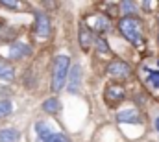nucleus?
Returning a JSON list of instances; mask_svg holds the SVG:
<instances>
[{
  "label": "nucleus",
  "instance_id": "7",
  "mask_svg": "<svg viewBox=\"0 0 159 142\" xmlns=\"http://www.w3.org/2000/svg\"><path fill=\"white\" fill-rule=\"evenodd\" d=\"M80 83H81V67L78 63L70 67V72H69V79H67V91L70 94H76L80 91Z\"/></svg>",
  "mask_w": 159,
  "mask_h": 142
},
{
  "label": "nucleus",
  "instance_id": "18",
  "mask_svg": "<svg viewBox=\"0 0 159 142\" xmlns=\"http://www.w3.org/2000/svg\"><path fill=\"white\" fill-rule=\"evenodd\" d=\"M148 83H150L152 87L159 89V70H152L148 74Z\"/></svg>",
  "mask_w": 159,
  "mask_h": 142
},
{
  "label": "nucleus",
  "instance_id": "22",
  "mask_svg": "<svg viewBox=\"0 0 159 142\" xmlns=\"http://www.w3.org/2000/svg\"><path fill=\"white\" fill-rule=\"evenodd\" d=\"M156 129H157V131H159V116H157V118H156Z\"/></svg>",
  "mask_w": 159,
  "mask_h": 142
},
{
  "label": "nucleus",
  "instance_id": "23",
  "mask_svg": "<svg viewBox=\"0 0 159 142\" xmlns=\"http://www.w3.org/2000/svg\"><path fill=\"white\" fill-rule=\"evenodd\" d=\"M157 41H159V35H157Z\"/></svg>",
  "mask_w": 159,
  "mask_h": 142
},
{
  "label": "nucleus",
  "instance_id": "15",
  "mask_svg": "<svg viewBox=\"0 0 159 142\" xmlns=\"http://www.w3.org/2000/svg\"><path fill=\"white\" fill-rule=\"evenodd\" d=\"M119 9L122 15H126V17H129L131 13H135L137 11V4L135 2H129V0H124V2H120L119 4Z\"/></svg>",
  "mask_w": 159,
  "mask_h": 142
},
{
  "label": "nucleus",
  "instance_id": "17",
  "mask_svg": "<svg viewBox=\"0 0 159 142\" xmlns=\"http://www.w3.org/2000/svg\"><path fill=\"white\" fill-rule=\"evenodd\" d=\"M11 109H13V105H11L9 100H0V118L7 116L11 113Z\"/></svg>",
  "mask_w": 159,
  "mask_h": 142
},
{
  "label": "nucleus",
  "instance_id": "3",
  "mask_svg": "<svg viewBox=\"0 0 159 142\" xmlns=\"http://www.w3.org/2000/svg\"><path fill=\"white\" fill-rule=\"evenodd\" d=\"M85 22L89 24V30H93L96 33H106L111 30V20L107 15H91L85 19Z\"/></svg>",
  "mask_w": 159,
  "mask_h": 142
},
{
  "label": "nucleus",
  "instance_id": "2",
  "mask_svg": "<svg viewBox=\"0 0 159 142\" xmlns=\"http://www.w3.org/2000/svg\"><path fill=\"white\" fill-rule=\"evenodd\" d=\"M119 30H120V33L124 35V39H128L135 46H141L144 42L143 41V24L135 17H124V19H120Z\"/></svg>",
  "mask_w": 159,
  "mask_h": 142
},
{
  "label": "nucleus",
  "instance_id": "21",
  "mask_svg": "<svg viewBox=\"0 0 159 142\" xmlns=\"http://www.w3.org/2000/svg\"><path fill=\"white\" fill-rule=\"evenodd\" d=\"M143 7L144 9H152L154 7V2H143Z\"/></svg>",
  "mask_w": 159,
  "mask_h": 142
},
{
  "label": "nucleus",
  "instance_id": "16",
  "mask_svg": "<svg viewBox=\"0 0 159 142\" xmlns=\"http://www.w3.org/2000/svg\"><path fill=\"white\" fill-rule=\"evenodd\" d=\"M94 48H96L100 54H109V44H107V41H106L104 37H96V41H94Z\"/></svg>",
  "mask_w": 159,
  "mask_h": 142
},
{
  "label": "nucleus",
  "instance_id": "9",
  "mask_svg": "<svg viewBox=\"0 0 159 142\" xmlns=\"http://www.w3.org/2000/svg\"><path fill=\"white\" fill-rule=\"evenodd\" d=\"M117 120L120 124H141V114L135 109H124L117 114Z\"/></svg>",
  "mask_w": 159,
  "mask_h": 142
},
{
  "label": "nucleus",
  "instance_id": "12",
  "mask_svg": "<svg viewBox=\"0 0 159 142\" xmlns=\"http://www.w3.org/2000/svg\"><path fill=\"white\" fill-rule=\"evenodd\" d=\"M0 79H2V81H13V79H15V70H13V67H11L7 61H4V59H0Z\"/></svg>",
  "mask_w": 159,
  "mask_h": 142
},
{
  "label": "nucleus",
  "instance_id": "1",
  "mask_svg": "<svg viewBox=\"0 0 159 142\" xmlns=\"http://www.w3.org/2000/svg\"><path fill=\"white\" fill-rule=\"evenodd\" d=\"M70 72V57L69 55H57L52 65V89L59 92L65 87V81L69 79Z\"/></svg>",
  "mask_w": 159,
  "mask_h": 142
},
{
  "label": "nucleus",
  "instance_id": "19",
  "mask_svg": "<svg viewBox=\"0 0 159 142\" xmlns=\"http://www.w3.org/2000/svg\"><path fill=\"white\" fill-rule=\"evenodd\" d=\"M44 142H70V139H69V137H65L63 133H54L48 140H44Z\"/></svg>",
  "mask_w": 159,
  "mask_h": 142
},
{
  "label": "nucleus",
  "instance_id": "14",
  "mask_svg": "<svg viewBox=\"0 0 159 142\" xmlns=\"http://www.w3.org/2000/svg\"><path fill=\"white\" fill-rule=\"evenodd\" d=\"M35 131H37V135H39V139L43 142L44 140H48L54 133L50 131V127H48V124H44V122H37L35 124Z\"/></svg>",
  "mask_w": 159,
  "mask_h": 142
},
{
  "label": "nucleus",
  "instance_id": "10",
  "mask_svg": "<svg viewBox=\"0 0 159 142\" xmlns=\"http://www.w3.org/2000/svg\"><path fill=\"white\" fill-rule=\"evenodd\" d=\"M78 39H80V44H81V48H83V50H87V48L96 41L94 32H93V30H89V26H81V28H80Z\"/></svg>",
  "mask_w": 159,
  "mask_h": 142
},
{
  "label": "nucleus",
  "instance_id": "8",
  "mask_svg": "<svg viewBox=\"0 0 159 142\" xmlns=\"http://www.w3.org/2000/svg\"><path fill=\"white\" fill-rule=\"evenodd\" d=\"M30 54H32V48H30L26 42L15 41V42H11V46H9V57H11V59H22V57H28Z\"/></svg>",
  "mask_w": 159,
  "mask_h": 142
},
{
  "label": "nucleus",
  "instance_id": "11",
  "mask_svg": "<svg viewBox=\"0 0 159 142\" xmlns=\"http://www.w3.org/2000/svg\"><path fill=\"white\" fill-rule=\"evenodd\" d=\"M20 131L15 127H2L0 129V142H19Z\"/></svg>",
  "mask_w": 159,
  "mask_h": 142
},
{
  "label": "nucleus",
  "instance_id": "5",
  "mask_svg": "<svg viewBox=\"0 0 159 142\" xmlns=\"http://www.w3.org/2000/svg\"><path fill=\"white\" fill-rule=\"evenodd\" d=\"M107 76L115 79H128L131 78V67L126 61H113L107 65Z\"/></svg>",
  "mask_w": 159,
  "mask_h": 142
},
{
  "label": "nucleus",
  "instance_id": "6",
  "mask_svg": "<svg viewBox=\"0 0 159 142\" xmlns=\"http://www.w3.org/2000/svg\"><path fill=\"white\" fill-rule=\"evenodd\" d=\"M50 30H52V22H50V17L46 15V13H35V24H34V32H35V35L41 37V39H44V37L50 35Z\"/></svg>",
  "mask_w": 159,
  "mask_h": 142
},
{
  "label": "nucleus",
  "instance_id": "4",
  "mask_svg": "<svg viewBox=\"0 0 159 142\" xmlns=\"http://www.w3.org/2000/svg\"><path fill=\"white\" fill-rule=\"evenodd\" d=\"M104 98L109 105H119L120 102L126 98V89L119 85V83H109L106 87V92H104Z\"/></svg>",
  "mask_w": 159,
  "mask_h": 142
},
{
  "label": "nucleus",
  "instance_id": "13",
  "mask_svg": "<svg viewBox=\"0 0 159 142\" xmlns=\"http://www.w3.org/2000/svg\"><path fill=\"white\" fill-rule=\"evenodd\" d=\"M43 109H44L46 113H50V114H56V113H59L61 104H59L57 98H48V100L43 102Z\"/></svg>",
  "mask_w": 159,
  "mask_h": 142
},
{
  "label": "nucleus",
  "instance_id": "20",
  "mask_svg": "<svg viewBox=\"0 0 159 142\" xmlns=\"http://www.w3.org/2000/svg\"><path fill=\"white\" fill-rule=\"evenodd\" d=\"M0 6H4V7H11V9H17V7H19V2H11V0H2V2H0Z\"/></svg>",
  "mask_w": 159,
  "mask_h": 142
}]
</instances>
